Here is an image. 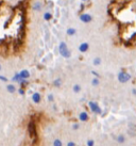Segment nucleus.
Listing matches in <instances>:
<instances>
[{
  "label": "nucleus",
  "mask_w": 136,
  "mask_h": 146,
  "mask_svg": "<svg viewBox=\"0 0 136 146\" xmlns=\"http://www.w3.org/2000/svg\"><path fill=\"white\" fill-rule=\"evenodd\" d=\"M59 52L65 59H69V58L71 57V52L68 49V46L66 45V43H64V42H61L60 45H59Z\"/></svg>",
  "instance_id": "nucleus-1"
},
{
  "label": "nucleus",
  "mask_w": 136,
  "mask_h": 146,
  "mask_svg": "<svg viewBox=\"0 0 136 146\" xmlns=\"http://www.w3.org/2000/svg\"><path fill=\"white\" fill-rule=\"evenodd\" d=\"M117 78H118L119 82L125 83V82H128L129 80H131V75L129 73H127V72H120V73L118 74Z\"/></svg>",
  "instance_id": "nucleus-2"
},
{
  "label": "nucleus",
  "mask_w": 136,
  "mask_h": 146,
  "mask_svg": "<svg viewBox=\"0 0 136 146\" xmlns=\"http://www.w3.org/2000/svg\"><path fill=\"white\" fill-rule=\"evenodd\" d=\"M88 106H89V108H90V110H92V113H95V114H101V112H102V110H101V108L99 107V106H98V104H97V102H89Z\"/></svg>",
  "instance_id": "nucleus-3"
},
{
  "label": "nucleus",
  "mask_w": 136,
  "mask_h": 146,
  "mask_svg": "<svg viewBox=\"0 0 136 146\" xmlns=\"http://www.w3.org/2000/svg\"><path fill=\"white\" fill-rule=\"evenodd\" d=\"M80 21L82 23H85V24H88L92 21V15H89L87 13H84V14H81L80 15Z\"/></svg>",
  "instance_id": "nucleus-4"
},
{
  "label": "nucleus",
  "mask_w": 136,
  "mask_h": 146,
  "mask_svg": "<svg viewBox=\"0 0 136 146\" xmlns=\"http://www.w3.org/2000/svg\"><path fill=\"white\" fill-rule=\"evenodd\" d=\"M29 133H30V135L31 137H35L36 135V128H35V124L33 122H31L30 124H29Z\"/></svg>",
  "instance_id": "nucleus-5"
},
{
  "label": "nucleus",
  "mask_w": 136,
  "mask_h": 146,
  "mask_svg": "<svg viewBox=\"0 0 136 146\" xmlns=\"http://www.w3.org/2000/svg\"><path fill=\"white\" fill-rule=\"evenodd\" d=\"M79 118H80V121H82V122H87L89 116H88L87 112L83 111V112H81V113L79 114Z\"/></svg>",
  "instance_id": "nucleus-6"
},
{
  "label": "nucleus",
  "mask_w": 136,
  "mask_h": 146,
  "mask_svg": "<svg viewBox=\"0 0 136 146\" xmlns=\"http://www.w3.org/2000/svg\"><path fill=\"white\" fill-rule=\"evenodd\" d=\"M19 75H20V78L24 79V80H27V79H29V77H30V73H29V70H27V69L21 70L19 73Z\"/></svg>",
  "instance_id": "nucleus-7"
},
{
  "label": "nucleus",
  "mask_w": 136,
  "mask_h": 146,
  "mask_svg": "<svg viewBox=\"0 0 136 146\" xmlns=\"http://www.w3.org/2000/svg\"><path fill=\"white\" fill-rule=\"evenodd\" d=\"M42 9H43V3H42V2H40V1L34 2V4H33V10H34V11L40 12V11H42Z\"/></svg>",
  "instance_id": "nucleus-8"
},
{
  "label": "nucleus",
  "mask_w": 136,
  "mask_h": 146,
  "mask_svg": "<svg viewBox=\"0 0 136 146\" xmlns=\"http://www.w3.org/2000/svg\"><path fill=\"white\" fill-rule=\"evenodd\" d=\"M89 48V45L87 43H82V44L79 46V50H80V52H86Z\"/></svg>",
  "instance_id": "nucleus-9"
},
{
  "label": "nucleus",
  "mask_w": 136,
  "mask_h": 146,
  "mask_svg": "<svg viewBox=\"0 0 136 146\" xmlns=\"http://www.w3.org/2000/svg\"><path fill=\"white\" fill-rule=\"evenodd\" d=\"M32 100L35 104H40V100H42V96H40V93H34L32 95Z\"/></svg>",
  "instance_id": "nucleus-10"
},
{
  "label": "nucleus",
  "mask_w": 136,
  "mask_h": 146,
  "mask_svg": "<svg viewBox=\"0 0 136 146\" xmlns=\"http://www.w3.org/2000/svg\"><path fill=\"white\" fill-rule=\"evenodd\" d=\"M12 80H13V81H14V82H18V83H20V82L22 81L24 79H21V78H20L19 73H16V74H15V75H14V77H13Z\"/></svg>",
  "instance_id": "nucleus-11"
},
{
  "label": "nucleus",
  "mask_w": 136,
  "mask_h": 146,
  "mask_svg": "<svg viewBox=\"0 0 136 146\" xmlns=\"http://www.w3.org/2000/svg\"><path fill=\"white\" fill-rule=\"evenodd\" d=\"M7 90H8L10 93H15L16 92V86L14 84H8L7 85Z\"/></svg>",
  "instance_id": "nucleus-12"
},
{
  "label": "nucleus",
  "mask_w": 136,
  "mask_h": 146,
  "mask_svg": "<svg viewBox=\"0 0 136 146\" xmlns=\"http://www.w3.org/2000/svg\"><path fill=\"white\" fill-rule=\"evenodd\" d=\"M117 142L119 143V144H122V143L125 142V137H124L123 134H119L118 137H117Z\"/></svg>",
  "instance_id": "nucleus-13"
},
{
  "label": "nucleus",
  "mask_w": 136,
  "mask_h": 146,
  "mask_svg": "<svg viewBox=\"0 0 136 146\" xmlns=\"http://www.w3.org/2000/svg\"><path fill=\"white\" fill-rule=\"evenodd\" d=\"M67 35H70V36H72V35H75L77 33V30L75 28H68L67 29Z\"/></svg>",
  "instance_id": "nucleus-14"
},
{
  "label": "nucleus",
  "mask_w": 136,
  "mask_h": 146,
  "mask_svg": "<svg viewBox=\"0 0 136 146\" xmlns=\"http://www.w3.org/2000/svg\"><path fill=\"white\" fill-rule=\"evenodd\" d=\"M61 85H62V79H60V78H57V79H55V80L53 81V86L60 88Z\"/></svg>",
  "instance_id": "nucleus-15"
},
{
  "label": "nucleus",
  "mask_w": 136,
  "mask_h": 146,
  "mask_svg": "<svg viewBox=\"0 0 136 146\" xmlns=\"http://www.w3.org/2000/svg\"><path fill=\"white\" fill-rule=\"evenodd\" d=\"M44 19L45 21H51L52 19V15H51V13H49V12H46L44 14Z\"/></svg>",
  "instance_id": "nucleus-16"
},
{
  "label": "nucleus",
  "mask_w": 136,
  "mask_h": 146,
  "mask_svg": "<svg viewBox=\"0 0 136 146\" xmlns=\"http://www.w3.org/2000/svg\"><path fill=\"white\" fill-rule=\"evenodd\" d=\"M72 90H73V92H75V93H80L81 92V85L80 84H75L73 85V88H72Z\"/></svg>",
  "instance_id": "nucleus-17"
},
{
  "label": "nucleus",
  "mask_w": 136,
  "mask_h": 146,
  "mask_svg": "<svg viewBox=\"0 0 136 146\" xmlns=\"http://www.w3.org/2000/svg\"><path fill=\"white\" fill-rule=\"evenodd\" d=\"M53 146H63V143H62L60 139H55L53 141Z\"/></svg>",
  "instance_id": "nucleus-18"
},
{
  "label": "nucleus",
  "mask_w": 136,
  "mask_h": 146,
  "mask_svg": "<svg viewBox=\"0 0 136 146\" xmlns=\"http://www.w3.org/2000/svg\"><path fill=\"white\" fill-rule=\"evenodd\" d=\"M92 63H94L95 66H98V65L101 64V59L100 58H95V59H94V61H92Z\"/></svg>",
  "instance_id": "nucleus-19"
},
{
  "label": "nucleus",
  "mask_w": 136,
  "mask_h": 146,
  "mask_svg": "<svg viewBox=\"0 0 136 146\" xmlns=\"http://www.w3.org/2000/svg\"><path fill=\"white\" fill-rule=\"evenodd\" d=\"M99 83H100V81H99V79H98V78H94V79L92 80V84L94 85V86L99 85Z\"/></svg>",
  "instance_id": "nucleus-20"
},
{
  "label": "nucleus",
  "mask_w": 136,
  "mask_h": 146,
  "mask_svg": "<svg viewBox=\"0 0 136 146\" xmlns=\"http://www.w3.org/2000/svg\"><path fill=\"white\" fill-rule=\"evenodd\" d=\"M53 100H54V97H53V95H52V94H49V95H48V102H52Z\"/></svg>",
  "instance_id": "nucleus-21"
},
{
  "label": "nucleus",
  "mask_w": 136,
  "mask_h": 146,
  "mask_svg": "<svg viewBox=\"0 0 136 146\" xmlns=\"http://www.w3.org/2000/svg\"><path fill=\"white\" fill-rule=\"evenodd\" d=\"M94 145H95L94 140H88V141H87V146H94Z\"/></svg>",
  "instance_id": "nucleus-22"
},
{
  "label": "nucleus",
  "mask_w": 136,
  "mask_h": 146,
  "mask_svg": "<svg viewBox=\"0 0 136 146\" xmlns=\"http://www.w3.org/2000/svg\"><path fill=\"white\" fill-rule=\"evenodd\" d=\"M79 128H80V125H79V124H73V126H72V129H75V130L79 129Z\"/></svg>",
  "instance_id": "nucleus-23"
},
{
  "label": "nucleus",
  "mask_w": 136,
  "mask_h": 146,
  "mask_svg": "<svg viewBox=\"0 0 136 146\" xmlns=\"http://www.w3.org/2000/svg\"><path fill=\"white\" fill-rule=\"evenodd\" d=\"M0 80H1V81L7 82V81H8V78H5L4 76H1V75H0Z\"/></svg>",
  "instance_id": "nucleus-24"
},
{
  "label": "nucleus",
  "mask_w": 136,
  "mask_h": 146,
  "mask_svg": "<svg viewBox=\"0 0 136 146\" xmlns=\"http://www.w3.org/2000/svg\"><path fill=\"white\" fill-rule=\"evenodd\" d=\"M67 146H77V144L75 142H72V141H70V142L67 143Z\"/></svg>",
  "instance_id": "nucleus-25"
},
{
  "label": "nucleus",
  "mask_w": 136,
  "mask_h": 146,
  "mask_svg": "<svg viewBox=\"0 0 136 146\" xmlns=\"http://www.w3.org/2000/svg\"><path fill=\"white\" fill-rule=\"evenodd\" d=\"M92 75H95V76H96L97 78H99V76H100V75H99V74L97 73V72H94V70L92 72Z\"/></svg>",
  "instance_id": "nucleus-26"
},
{
  "label": "nucleus",
  "mask_w": 136,
  "mask_h": 146,
  "mask_svg": "<svg viewBox=\"0 0 136 146\" xmlns=\"http://www.w3.org/2000/svg\"><path fill=\"white\" fill-rule=\"evenodd\" d=\"M18 92H19V94H20V95H24V89H19V90H18Z\"/></svg>",
  "instance_id": "nucleus-27"
},
{
  "label": "nucleus",
  "mask_w": 136,
  "mask_h": 146,
  "mask_svg": "<svg viewBox=\"0 0 136 146\" xmlns=\"http://www.w3.org/2000/svg\"><path fill=\"white\" fill-rule=\"evenodd\" d=\"M48 8H52V5H53V3H52V2H48Z\"/></svg>",
  "instance_id": "nucleus-28"
},
{
  "label": "nucleus",
  "mask_w": 136,
  "mask_h": 146,
  "mask_svg": "<svg viewBox=\"0 0 136 146\" xmlns=\"http://www.w3.org/2000/svg\"><path fill=\"white\" fill-rule=\"evenodd\" d=\"M132 93H133V95H135V94H136V90L135 89L132 90Z\"/></svg>",
  "instance_id": "nucleus-29"
},
{
  "label": "nucleus",
  "mask_w": 136,
  "mask_h": 146,
  "mask_svg": "<svg viewBox=\"0 0 136 146\" xmlns=\"http://www.w3.org/2000/svg\"><path fill=\"white\" fill-rule=\"evenodd\" d=\"M1 69H2V67H1V65H0V72H1Z\"/></svg>",
  "instance_id": "nucleus-30"
},
{
  "label": "nucleus",
  "mask_w": 136,
  "mask_h": 146,
  "mask_svg": "<svg viewBox=\"0 0 136 146\" xmlns=\"http://www.w3.org/2000/svg\"><path fill=\"white\" fill-rule=\"evenodd\" d=\"M83 1H86V0H83Z\"/></svg>",
  "instance_id": "nucleus-31"
}]
</instances>
